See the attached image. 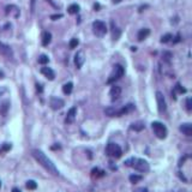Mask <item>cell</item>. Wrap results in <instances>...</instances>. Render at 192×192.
<instances>
[{
  "label": "cell",
  "mask_w": 192,
  "mask_h": 192,
  "mask_svg": "<svg viewBox=\"0 0 192 192\" xmlns=\"http://www.w3.org/2000/svg\"><path fill=\"white\" fill-rule=\"evenodd\" d=\"M31 154H33V157H34L35 160L48 172V173H51V174H53V175H59L58 168H56L54 163L45 155L43 151L39 150V149H34V150L31 151Z\"/></svg>",
  "instance_id": "6da1fadb"
},
{
  "label": "cell",
  "mask_w": 192,
  "mask_h": 192,
  "mask_svg": "<svg viewBox=\"0 0 192 192\" xmlns=\"http://www.w3.org/2000/svg\"><path fill=\"white\" fill-rule=\"evenodd\" d=\"M124 163H125V166L132 167V168H135L136 171L142 172V173H147V172H149V169H150L149 162H148L147 160H144V158L131 157V158H129V160H126Z\"/></svg>",
  "instance_id": "7a4b0ae2"
},
{
  "label": "cell",
  "mask_w": 192,
  "mask_h": 192,
  "mask_svg": "<svg viewBox=\"0 0 192 192\" xmlns=\"http://www.w3.org/2000/svg\"><path fill=\"white\" fill-rule=\"evenodd\" d=\"M151 129H152L155 136L158 139H165L167 137V135H168V131H167L166 125L162 124L161 121H154V123L151 124Z\"/></svg>",
  "instance_id": "3957f363"
},
{
  "label": "cell",
  "mask_w": 192,
  "mask_h": 192,
  "mask_svg": "<svg viewBox=\"0 0 192 192\" xmlns=\"http://www.w3.org/2000/svg\"><path fill=\"white\" fill-rule=\"evenodd\" d=\"M124 73H125V70H124V67L121 65H119V64H118V65H114V67H113L112 72H110L109 78H108L107 83H108V84H112V83L117 82V81H119V79L123 77Z\"/></svg>",
  "instance_id": "277c9868"
},
{
  "label": "cell",
  "mask_w": 192,
  "mask_h": 192,
  "mask_svg": "<svg viewBox=\"0 0 192 192\" xmlns=\"http://www.w3.org/2000/svg\"><path fill=\"white\" fill-rule=\"evenodd\" d=\"M106 152H107L108 156L114 157V158L121 157V155H123V150H121L120 145L117 143H108L107 144V147H106Z\"/></svg>",
  "instance_id": "5b68a950"
},
{
  "label": "cell",
  "mask_w": 192,
  "mask_h": 192,
  "mask_svg": "<svg viewBox=\"0 0 192 192\" xmlns=\"http://www.w3.org/2000/svg\"><path fill=\"white\" fill-rule=\"evenodd\" d=\"M93 31L99 37L104 36L106 33H107V25H106V23L102 21H95L93 23Z\"/></svg>",
  "instance_id": "8992f818"
},
{
  "label": "cell",
  "mask_w": 192,
  "mask_h": 192,
  "mask_svg": "<svg viewBox=\"0 0 192 192\" xmlns=\"http://www.w3.org/2000/svg\"><path fill=\"white\" fill-rule=\"evenodd\" d=\"M156 101H157V108L160 113H165L166 109H167V104H166V100L165 96L161 91H157L156 93Z\"/></svg>",
  "instance_id": "52a82bcc"
},
{
  "label": "cell",
  "mask_w": 192,
  "mask_h": 192,
  "mask_svg": "<svg viewBox=\"0 0 192 192\" xmlns=\"http://www.w3.org/2000/svg\"><path fill=\"white\" fill-rule=\"evenodd\" d=\"M49 106H51V108L54 110H58V109H61L62 107L65 106V102H64V100L60 99V97H51V100H49Z\"/></svg>",
  "instance_id": "ba28073f"
},
{
  "label": "cell",
  "mask_w": 192,
  "mask_h": 192,
  "mask_svg": "<svg viewBox=\"0 0 192 192\" xmlns=\"http://www.w3.org/2000/svg\"><path fill=\"white\" fill-rule=\"evenodd\" d=\"M109 96H110V100L112 101H117L120 99V96H121V88L119 87V85H113L109 90Z\"/></svg>",
  "instance_id": "9c48e42d"
},
{
  "label": "cell",
  "mask_w": 192,
  "mask_h": 192,
  "mask_svg": "<svg viewBox=\"0 0 192 192\" xmlns=\"http://www.w3.org/2000/svg\"><path fill=\"white\" fill-rule=\"evenodd\" d=\"M0 53L3 55H5L8 59H11L13 56V52H12L11 47L5 45V43H3V42H0Z\"/></svg>",
  "instance_id": "30bf717a"
},
{
  "label": "cell",
  "mask_w": 192,
  "mask_h": 192,
  "mask_svg": "<svg viewBox=\"0 0 192 192\" xmlns=\"http://www.w3.org/2000/svg\"><path fill=\"white\" fill-rule=\"evenodd\" d=\"M133 109H135V104H133V103H129V104H126V106H124V107H121V108L118 109V117L129 114V113H131Z\"/></svg>",
  "instance_id": "8fae6325"
},
{
  "label": "cell",
  "mask_w": 192,
  "mask_h": 192,
  "mask_svg": "<svg viewBox=\"0 0 192 192\" xmlns=\"http://www.w3.org/2000/svg\"><path fill=\"white\" fill-rule=\"evenodd\" d=\"M85 61V56H84V53H83L82 51H79V52H77V54L75 55V65L78 67V69H81L83 66V64Z\"/></svg>",
  "instance_id": "7c38bea8"
},
{
  "label": "cell",
  "mask_w": 192,
  "mask_h": 192,
  "mask_svg": "<svg viewBox=\"0 0 192 192\" xmlns=\"http://www.w3.org/2000/svg\"><path fill=\"white\" fill-rule=\"evenodd\" d=\"M180 132H183L185 136L190 137L192 136V125L190 123H185V124H181L180 127H179Z\"/></svg>",
  "instance_id": "4fadbf2b"
},
{
  "label": "cell",
  "mask_w": 192,
  "mask_h": 192,
  "mask_svg": "<svg viewBox=\"0 0 192 192\" xmlns=\"http://www.w3.org/2000/svg\"><path fill=\"white\" fill-rule=\"evenodd\" d=\"M41 73L45 76L47 79H49V81H53V79L55 78L54 71L51 69V67H46V66H45V67H42V69H41Z\"/></svg>",
  "instance_id": "5bb4252c"
},
{
  "label": "cell",
  "mask_w": 192,
  "mask_h": 192,
  "mask_svg": "<svg viewBox=\"0 0 192 192\" xmlns=\"http://www.w3.org/2000/svg\"><path fill=\"white\" fill-rule=\"evenodd\" d=\"M76 115H77V109H76V107L70 108V110L67 112V115H66V119H65L66 124H72V123H73V121H75V119H76Z\"/></svg>",
  "instance_id": "9a60e30c"
},
{
  "label": "cell",
  "mask_w": 192,
  "mask_h": 192,
  "mask_svg": "<svg viewBox=\"0 0 192 192\" xmlns=\"http://www.w3.org/2000/svg\"><path fill=\"white\" fill-rule=\"evenodd\" d=\"M150 34V29H148V28H143V29H141L139 30V33H138L137 37H138V41H143L145 40L148 36Z\"/></svg>",
  "instance_id": "2e32d148"
},
{
  "label": "cell",
  "mask_w": 192,
  "mask_h": 192,
  "mask_svg": "<svg viewBox=\"0 0 192 192\" xmlns=\"http://www.w3.org/2000/svg\"><path fill=\"white\" fill-rule=\"evenodd\" d=\"M145 125H144L143 121H136V123H132L130 126V129L132 131H137V132H141V131L144 130Z\"/></svg>",
  "instance_id": "e0dca14e"
},
{
  "label": "cell",
  "mask_w": 192,
  "mask_h": 192,
  "mask_svg": "<svg viewBox=\"0 0 192 192\" xmlns=\"http://www.w3.org/2000/svg\"><path fill=\"white\" fill-rule=\"evenodd\" d=\"M52 40V34L49 33V31H45L43 34H42V45L43 46H48L49 45V42Z\"/></svg>",
  "instance_id": "ac0fdd59"
},
{
  "label": "cell",
  "mask_w": 192,
  "mask_h": 192,
  "mask_svg": "<svg viewBox=\"0 0 192 192\" xmlns=\"http://www.w3.org/2000/svg\"><path fill=\"white\" fill-rule=\"evenodd\" d=\"M16 14V17H18L19 16V10H18V7L14 6V5H8L6 6V14H11L13 13Z\"/></svg>",
  "instance_id": "d6986e66"
},
{
  "label": "cell",
  "mask_w": 192,
  "mask_h": 192,
  "mask_svg": "<svg viewBox=\"0 0 192 192\" xmlns=\"http://www.w3.org/2000/svg\"><path fill=\"white\" fill-rule=\"evenodd\" d=\"M72 89H73V84L71 82L66 83V84L62 85V93H64L65 95H70V94L72 93Z\"/></svg>",
  "instance_id": "ffe728a7"
},
{
  "label": "cell",
  "mask_w": 192,
  "mask_h": 192,
  "mask_svg": "<svg viewBox=\"0 0 192 192\" xmlns=\"http://www.w3.org/2000/svg\"><path fill=\"white\" fill-rule=\"evenodd\" d=\"M120 34H121L120 30L114 25V22H112V37H113V40H118Z\"/></svg>",
  "instance_id": "44dd1931"
},
{
  "label": "cell",
  "mask_w": 192,
  "mask_h": 192,
  "mask_svg": "<svg viewBox=\"0 0 192 192\" xmlns=\"http://www.w3.org/2000/svg\"><path fill=\"white\" fill-rule=\"evenodd\" d=\"M67 11H69L70 14L78 13V12H79V5H77V4H72V5H70V6H69Z\"/></svg>",
  "instance_id": "7402d4cb"
},
{
  "label": "cell",
  "mask_w": 192,
  "mask_h": 192,
  "mask_svg": "<svg viewBox=\"0 0 192 192\" xmlns=\"http://www.w3.org/2000/svg\"><path fill=\"white\" fill-rule=\"evenodd\" d=\"M129 179H130V181L132 184H137L143 178H142V175H138V174H131L130 177H129Z\"/></svg>",
  "instance_id": "603a6c76"
},
{
  "label": "cell",
  "mask_w": 192,
  "mask_h": 192,
  "mask_svg": "<svg viewBox=\"0 0 192 192\" xmlns=\"http://www.w3.org/2000/svg\"><path fill=\"white\" fill-rule=\"evenodd\" d=\"M25 187H27L28 190H36L37 184H36V181H34V180H28L27 184H25Z\"/></svg>",
  "instance_id": "cb8c5ba5"
},
{
  "label": "cell",
  "mask_w": 192,
  "mask_h": 192,
  "mask_svg": "<svg viewBox=\"0 0 192 192\" xmlns=\"http://www.w3.org/2000/svg\"><path fill=\"white\" fill-rule=\"evenodd\" d=\"M91 174H93V177L100 178V177H103V175H104V172H103V171H100L99 168H94V169L91 171Z\"/></svg>",
  "instance_id": "d4e9b609"
},
{
  "label": "cell",
  "mask_w": 192,
  "mask_h": 192,
  "mask_svg": "<svg viewBox=\"0 0 192 192\" xmlns=\"http://www.w3.org/2000/svg\"><path fill=\"white\" fill-rule=\"evenodd\" d=\"M49 62V58H48L47 55L42 54L39 56V64H41V65H46Z\"/></svg>",
  "instance_id": "484cf974"
},
{
  "label": "cell",
  "mask_w": 192,
  "mask_h": 192,
  "mask_svg": "<svg viewBox=\"0 0 192 192\" xmlns=\"http://www.w3.org/2000/svg\"><path fill=\"white\" fill-rule=\"evenodd\" d=\"M1 106H3V107L0 108V113H1L3 115H5L7 113V109H8V101H5Z\"/></svg>",
  "instance_id": "4316f807"
},
{
  "label": "cell",
  "mask_w": 192,
  "mask_h": 192,
  "mask_svg": "<svg viewBox=\"0 0 192 192\" xmlns=\"http://www.w3.org/2000/svg\"><path fill=\"white\" fill-rule=\"evenodd\" d=\"M173 39V36L171 34H165L162 37H161V42L162 43H167V42H169Z\"/></svg>",
  "instance_id": "83f0119b"
},
{
  "label": "cell",
  "mask_w": 192,
  "mask_h": 192,
  "mask_svg": "<svg viewBox=\"0 0 192 192\" xmlns=\"http://www.w3.org/2000/svg\"><path fill=\"white\" fill-rule=\"evenodd\" d=\"M79 45V41H78V39H72L71 41H70V43H69V46H70V48L71 49H73V48H77V46Z\"/></svg>",
  "instance_id": "f1b7e54d"
},
{
  "label": "cell",
  "mask_w": 192,
  "mask_h": 192,
  "mask_svg": "<svg viewBox=\"0 0 192 192\" xmlns=\"http://www.w3.org/2000/svg\"><path fill=\"white\" fill-rule=\"evenodd\" d=\"M186 109L189 110V112H191V109H192V100H191V97H187V99H186Z\"/></svg>",
  "instance_id": "f546056e"
},
{
  "label": "cell",
  "mask_w": 192,
  "mask_h": 192,
  "mask_svg": "<svg viewBox=\"0 0 192 192\" xmlns=\"http://www.w3.org/2000/svg\"><path fill=\"white\" fill-rule=\"evenodd\" d=\"M171 58H172V54L169 52H165V53H163V60H165V61L169 62L171 61Z\"/></svg>",
  "instance_id": "4dcf8cb0"
},
{
  "label": "cell",
  "mask_w": 192,
  "mask_h": 192,
  "mask_svg": "<svg viewBox=\"0 0 192 192\" xmlns=\"http://www.w3.org/2000/svg\"><path fill=\"white\" fill-rule=\"evenodd\" d=\"M175 90H177V91H178L179 94H183V93H186V89L185 88H183V87H181V85H180V84H177V85H175Z\"/></svg>",
  "instance_id": "1f68e13d"
},
{
  "label": "cell",
  "mask_w": 192,
  "mask_h": 192,
  "mask_svg": "<svg viewBox=\"0 0 192 192\" xmlns=\"http://www.w3.org/2000/svg\"><path fill=\"white\" fill-rule=\"evenodd\" d=\"M11 148H12V145H11L10 143H4V144H3V147H1V150H3V151H8Z\"/></svg>",
  "instance_id": "d6a6232c"
},
{
  "label": "cell",
  "mask_w": 192,
  "mask_h": 192,
  "mask_svg": "<svg viewBox=\"0 0 192 192\" xmlns=\"http://www.w3.org/2000/svg\"><path fill=\"white\" fill-rule=\"evenodd\" d=\"M133 192H149V190H148L147 187H139V189L135 190Z\"/></svg>",
  "instance_id": "836d02e7"
},
{
  "label": "cell",
  "mask_w": 192,
  "mask_h": 192,
  "mask_svg": "<svg viewBox=\"0 0 192 192\" xmlns=\"http://www.w3.org/2000/svg\"><path fill=\"white\" fill-rule=\"evenodd\" d=\"M62 17V14L61 13H59V14H53V16H51V18L53 19V21H56L58 18H61Z\"/></svg>",
  "instance_id": "e575fe53"
},
{
  "label": "cell",
  "mask_w": 192,
  "mask_h": 192,
  "mask_svg": "<svg viewBox=\"0 0 192 192\" xmlns=\"http://www.w3.org/2000/svg\"><path fill=\"white\" fill-rule=\"evenodd\" d=\"M36 90H37L39 93H42V91H43V88H42L41 84H36Z\"/></svg>",
  "instance_id": "d590c367"
},
{
  "label": "cell",
  "mask_w": 192,
  "mask_h": 192,
  "mask_svg": "<svg viewBox=\"0 0 192 192\" xmlns=\"http://www.w3.org/2000/svg\"><path fill=\"white\" fill-rule=\"evenodd\" d=\"M180 41V35H177V37H175V41H174V43H177V42Z\"/></svg>",
  "instance_id": "8d00e7d4"
},
{
  "label": "cell",
  "mask_w": 192,
  "mask_h": 192,
  "mask_svg": "<svg viewBox=\"0 0 192 192\" xmlns=\"http://www.w3.org/2000/svg\"><path fill=\"white\" fill-rule=\"evenodd\" d=\"M12 192H21V190L17 189V187H13V189H12Z\"/></svg>",
  "instance_id": "74e56055"
},
{
  "label": "cell",
  "mask_w": 192,
  "mask_h": 192,
  "mask_svg": "<svg viewBox=\"0 0 192 192\" xmlns=\"http://www.w3.org/2000/svg\"><path fill=\"white\" fill-rule=\"evenodd\" d=\"M94 8L97 11V8H100V5H99V4H95V5H94Z\"/></svg>",
  "instance_id": "f35d334b"
},
{
  "label": "cell",
  "mask_w": 192,
  "mask_h": 192,
  "mask_svg": "<svg viewBox=\"0 0 192 192\" xmlns=\"http://www.w3.org/2000/svg\"><path fill=\"white\" fill-rule=\"evenodd\" d=\"M0 187H1V181H0Z\"/></svg>",
  "instance_id": "ab89813d"
}]
</instances>
